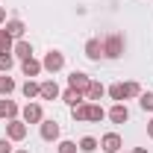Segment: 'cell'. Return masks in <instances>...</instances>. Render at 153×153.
Returning <instances> with one entry per match:
<instances>
[{
    "instance_id": "6da1fadb",
    "label": "cell",
    "mask_w": 153,
    "mask_h": 153,
    "mask_svg": "<svg viewBox=\"0 0 153 153\" xmlns=\"http://www.w3.org/2000/svg\"><path fill=\"white\" fill-rule=\"evenodd\" d=\"M124 56V36L112 33L103 38V59H121Z\"/></svg>"
},
{
    "instance_id": "7a4b0ae2",
    "label": "cell",
    "mask_w": 153,
    "mask_h": 153,
    "mask_svg": "<svg viewBox=\"0 0 153 153\" xmlns=\"http://www.w3.org/2000/svg\"><path fill=\"white\" fill-rule=\"evenodd\" d=\"M21 121H24V124H41V121H44L41 103H27V106L21 109Z\"/></svg>"
},
{
    "instance_id": "3957f363",
    "label": "cell",
    "mask_w": 153,
    "mask_h": 153,
    "mask_svg": "<svg viewBox=\"0 0 153 153\" xmlns=\"http://www.w3.org/2000/svg\"><path fill=\"white\" fill-rule=\"evenodd\" d=\"M41 65H44V71L56 74V71H62V68H65V53H59V50H50V53H44Z\"/></svg>"
},
{
    "instance_id": "277c9868",
    "label": "cell",
    "mask_w": 153,
    "mask_h": 153,
    "mask_svg": "<svg viewBox=\"0 0 153 153\" xmlns=\"http://www.w3.org/2000/svg\"><path fill=\"white\" fill-rule=\"evenodd\" d=\"M6 138H9V141H24V138H27V124H24L21 118H12V121L6 124Z\"/></svg>"
},
{
    "instance_id": "5b68a950",
    "label": "cell",
    "mask_w": 153,
    "mask_h": 153,
    "mask_svg": "<svg viewBox=\"0 0 153 153\" xmlns=\"http://www.w3.org/2000/svg\"><path fill=\"white\" fill-rule=\"evenodd\" d=\"M88 85H91V76L82 74V71H74V74L68 76V88H74V91H79V94H85Z\"/></svg>"
},
{
    "instance_id": "8992f818",
    "label": "cell",
    "mask_w": 153,
    "mask_h": 153,
    "mask_svg": "<svg viewBox=\"0 0 153 153\" xmlns=\"http://www.w3.org/2000/svg\"><path fill=\"white\" fill-rule=\"evenodd\" d=\"M121 147H124V138L118 133H106L100 138V150H106V153H118Z\"/></svg>"
},
{
    "instance_id": "52a82bcc",
    "label": "cell",
    "mask_w": 153,
    "mask_h": 153,
    "mask_svg": "<svg viewBox=\"0 0 153 153\" xmlns=\"http://www.w3.org/2000/svg\"><path fill=\"white\" fill-rule=\"evenodd\" d=\"M62 94L56 85V79H44V82H38V97L41 100H56V97Z\"/></svg>"
},
{
    "instance_id": "ba28073f",
    "label": "cell",
    "mask_w": 153,
    "mask_h": 153,
    "mask_svg": "<svg viewBox=\"0 0 153 153\" xmlns=\"http://www.w3.org/2000/svg\"><path fill=\"white\" fill-rule=\"evenodd\" d=\"M38 130H41V138H44V141H59V124L56 121H47V118H44V121L38 124Z\"/></svg>"
},
{
    "instance_id": "9c48e42d",
    "label": "cell",
    "mask_w": 153,
    "mask_h": 153,
    "mask_svg": "<svg viewBox=\"0 0 153 153\" xmlns=\"http://www.w3.org/2000/svg\"><path fill=\"white\" fill-rule=\"evenodd\" d=\"M106 118H109L112 124H127V121H130V109H127L124 103H115L112 109L106 112Z\"/></svg>"
},
{
    "instance_id": "30bf717a",
    "label": "cell",
    "mask_w": 153,
    "mask_h": 153,
    "mask_svg": "<svg viewBox=\"0 0 153 153\" xmlns=\"http://www.w3.org/2000/svg\"><path fill=\"white\" fill-rule=\"evenodd\" d=\"M21 71H24V76H27V79H33V76H38L41 74V71H44V65H41V62H38V59H24V62H21Z\"/></svg>"
},
{
    "instance_id": "8fae6325",
    "label": "cell",
    "mask_w": 153,
    "mask_h": 153,
    "mask_svg": "<svg viewBox=\"0 0 153 153\" xmlns=\"http://www.w3.org/2000/svg\"><path fill=\"white\" fill-rule=\"evenodd\" d=\"M85 56L91 59V62H100L103 59V41L100 38H88L85 41Z\"/></svg>"
},
{
    "instance_id": "7c38bea8",
    "label": "cell",
    "mask_w": 153,
    "mask_h": 153,
    "mask_svg": "<svg viewBox=\"0 0 153 153\" xmlns=\"http://www.w3.org/2000/svg\"><path fill=\"white\" fill-rule=\"evenodd\" d=\"M21 109L15 100H0V118H6V121H12V118H18Z\"/></svg>"
},
{
    "instance_id": "4fadbf2b",
    "label": "cell",
    "mask_w": 153,
    "mask_h": 153,
    "mask_svg": "<svg viewBox=\"0 0 153 153\" xmlns=\"http://www.w3.org/2000/svg\"><path fill=\"white\" fill-rule=\"evenodd\" d=\"M12 56H18L21 62H24V59H30V56H33V44H30V41H24V38H18V41H15V47H12Z\"/></svg>"
},
{
    "instance_id": "5bb4252c",
    "label": "cell",
    "mask_w": 153,
    "mask_h": 153,
    "mask_svg": "<svg viewBox=\"0 0 153 153\" xmlns=\"http://www.w3.org/2000/svg\"><path fill=\"white\" fill-rule=\"evenodd\" d=\"M103 94H106V85L97 82V79H91V85H88V91H85V100H88V103H97Z\"/></svg>"
},
{
    "instance_id": "9a60e30c",
    "label": "cell",
    "mask_w": 153,
    "mask_h": 153,
    "mask_svg": "<svg viewBox=\"0 0 153 153\" xmlns=\"http://www.w3.org/2000/svg\"><path fill=\"white\" fill-rule=\"evenodd\" d=\"M3 27H6V33H9L12 38H24V30H27V27H24V21H18V18L6 21Z\"/></svg>"
},
{
    "instance_id": "2e32d148",
    "label": "cell",
    "mask_w": 153,
    "mask_h": 153,
    "mask_svg": "<svg viewBox=\"0 0 153 153\" xmlns=\"http://www.w3.org/2000/svg\"><path fill=\"white\" fill-rule=\"evenodd\" d=\"M106 94L112 97L115 103H124V100H127V91H124V82H112V85L106 88Z\"/></svg>"
},
{
    "instance_id": "e0dca14e",
    "label": "cell",
    "mask_w": 153,
    "mask_h": 153,
    "mask_svg": "<svg viewBox=\"0 0 153 153\" xmlns=\"http://www.w3.org/2000/svg\"><path fill=\"white\" fill-rule=\"evenodd\" d=\"M62 100H65L71 109H74V106H79V103H88V100H85V94H79V91H74V88H68V91L62 94Z\"/></svg>"
},
{
    "instance_id": "ac0fdd59",
    "label": "cell",
    "mask_w": 153,
    "mask_h": 153,
    "mask_svg": "<svg viewBox=\"0 0 153 153\" xmlns=\"http://www.w3.org/2000/svg\"><path fill=\"white\" fill-rule=\"evenodd\" d=\"M103 118H106V109H103L100 103H88V121H91V124H100Z\"/></svg>"
},
{
    "instance_id": "d6986e66",
    "label": "cell",
    "mask_w": 153,
    "mask_h": 153,
    "mask_svg": "<svg viewBox=\"0 0 153 153\" xmlns=\"http://www.w3.org/2000/svg\"><path fill=\"white\" fill-rule=\"evenodd\" d=\"M12 47H15V38L6 33V27H0V53H12Z\"/></svg>"
},
{
    "instance_id": "ffe728a7",
    "label": "cell",
    "mask_w": 153,
    "mask_h": 153,
    "mask_svg": "<svg viewBox=\"0 0 153 153\" xmlns=\"http://www.w3.org/2000/svg\"><path fill=\"white\" fill-rule=\"evenodd\" d=\"M82 153H94L97 147H100V141H97L94 135H85V138H79V144H76Z\"/></svg>"
},
{
    "instance_id": "44dd1931",
    "label": "cell",
    "mask_w": 153,
    "mask_h": 153,
    "mask_svg": "<svg viewBox=\"0 0 153 153\" xmlns=\"http://www.w3.org/2000/svg\"><path fill=\"white\" fill-rule=\"evenodd\" d=\"M71 118H74L76 124H82V121H88V103H79L71 109Z\"/></svg>"
},
{
    "instance_id": "7402d4cb",
    "label": "cell",
    "mask_w": 153,
    "mask_h": 153,
    "mask_svg": "<svg viewBox=\"0 0 153 153\" xmlns=\"http://www.w3.org/2000/svg\"><path fill=\"white\" fill-rule=\"evenodd\" d=\"M21 91H24L27 100H33V97H38V82H36V79H27V82L21 85Z\"/></svg>"
},
{
    "instance_id": "603a6c76",
    "label": "cell",
    "mask_w": 153,
    "mask_h": 153,
    "mask_svg": "<svg viewBox=\"0 0 153 153\" xmlns=\"http://www.w3.org/2000/svg\"><path fill=\"white\" fill-rule=\"evenodd\" d=\"M15 88H18V85H15V79H12V76H0V94H3V97H9Z\"/></svg>"
},
{
    "instance_id": "cb8c5ba5",
    "label": "cell",
    "mask_w": 153,
    "mask_h": 153,
    "mask_svg": "<svg viewBox=\"0 0 153 153\" xmlns=\"http://www.w3.org/2000/svg\"><path fill=\"white\" fill-rule=\"evenodd\" d=\"M138 106H141L144 112H153V91H141V94H138Z\"/></svg>"
},
{
    "instance_id": "d4e9b609",
    "label": "cell",
    "mask_w": 153,
    "mask_h": 153,
    "mask_svg": "<svg viewBox=\"0 0 153 153\" xmlns=\"http://www.w3.org/2000/svg\"><path fill=\"white\" fill-rule=\"evenodd\" d=\"M12 65H15V56H12V53H0V71H6V74H9V71H12Z\"/></svg>"
},
{
    "instance_id": "484cf974",
    "label": "cell",
    "mask_w": 153,
    "mask_h": 153,
    "mask_svg": "<svg viewBox=\"0 0 153 153\" xmlns=\"http://www.w3.org/2000/svg\"><path fill=\"white\" fill-rule=\"evenodd\" d=\"M124 91H127V97H138L141 94V85L135 79H130V82H124Z\"/></svg>"
},
{
    "instance_id": "4316f807",
    "label": "cell",
    "mask_w": 153,
    "mask_h": 153,
    "mask_svg": "<svg viewBox=\"0 0 153 153\" xmlns=\"http://www.w3.org/2000/svg\"><path fill=\"white\" fill-rule=\"evenodd\" d=\"M79 147H76V141H59L56 144V153H76Z\"/></svg>"
},
{
    "instance_id": "83f0119b",
    "label": "cell",
    "mask_w": 153,
    "mask_h": 153,
    "mask_svg": "<svg viewBox=\"0 0 153 153\" xmlns=\"http://www.w3.org/2000/svg\"><path fill=\"white\" fill-rule=\"evenodd\" d=\"M0 153H12V141L9 138H0Z\"/></svg>"
},
{
    "instance_id": "f1b7e54d",
    "label": "cell",
    "mask_w": 153,
    "mask_h": 153,
    "mask_svg": "<svg viewBox=\"0 0 153 153\" xmlns=\"http://www.w3.org/2000/svg\"><path fill=\"white\" fill-rule=\"evenodd\" d=\"M3 24H6V9L0 6V27H3Z\"/></svg>"
},
{
    "instance_id": "f546056e",
    "label": "cell",
    "mask_w": 153,
    "mask_h": 153,
    "mask_svg": "<svg viewBox=\"0 0 153 153\" xmlns=\"http://www.w3.org/2000/svg\"><path fill=\"white\" fill-rule=\"evenodd\" d=\"M147 135H150V138H153V118H150V121H147Z\"/></svg>"
},
{
    "instance_id": "4dcf8cb0",
    "label": "cell",
    "mask_w": 153,
    "mask_h": 153,
    "mask_svg": "<svg viewBox=\"0 0 153 153\" xmlns=\"http://www.w3.org/2000/svg\"><path fill=\"white\" fill-rule=\"evenodd\" d=\"M133 153H147V147H135V150Z\"/></svg>"
},
{
    "instance_id": "1f68e13d",
    "label": "cell",
    "mask_w": 153,
    "mask_h": 153,
    "mask_svg": "<svg viewBox=\"0 0 153 153\" xmlns=\"http://www.w3.org/2000/svg\"><path fill=\"white\" fill-rule=\"evenodd\" d=\"M15 153H30V150H15Z\"/></svg>"
},
{
    "instance_id": "d6a6232c",
    "label": "cell",
    "mask_w": 153,
    "mask_h": 153,
    "mask_svg": "<svg viewBox=\"0 0 153 153\" xmlns=\"http://www.w3.org/2000/svg\"><path fill=\"white\" fill-rule=\"evenodd\" d=\"M118 153H124V150H118Z\"/></svg>"
},
{
    "instance_id": "836d02e7",
    "label": "cell",
    "mask_w": 153,
    "mask_h": 153,
    "mask_svg": "<svg viewBox=\"0 0 153 153\" xmlns=\"http://www.w3.org/2000/svg\"><path fill=\"white\" fill-rule=\"evenodd\" d=\"M0 76H3V74H0Z\"/></svg>"
}]
</instances>
